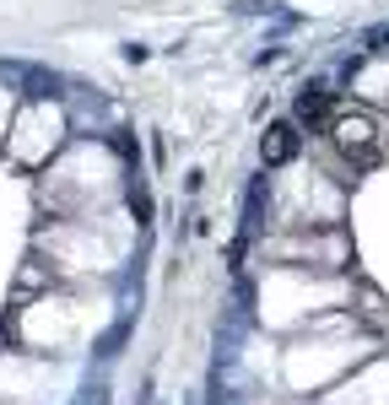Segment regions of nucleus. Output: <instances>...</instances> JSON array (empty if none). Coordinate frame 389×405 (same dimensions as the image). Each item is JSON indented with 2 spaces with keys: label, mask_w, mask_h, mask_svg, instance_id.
I'll use <instances>...</instances> for the list:
<instances>
[{
  "label": "nucleus",
  "mask_w": 389,
  "mask_h": 405,
  "mask_svg": "<svg viewBox=\"0 0 389 405\" xmlns=\"http://www.w3.org/2000/svg\"><path fill=\"white\" fill-rule=\"evenodd\" d=\"M298 152H303L298 119H276V124H265V135H260V157H265V168H281V162H292Z\"/></svg>",
  "instance_id": "1"
},
{
  "label": "nucleus",
  "mask_w": 389,
  "mask_h": 405,
  "mask_svg": "<svg viewBox=\"0 0 389 405\" xmlns=\"http://www.w3.org/2000/svg\"><path fill=\"white\" fill-rule=\"evenodd\" d=\"M292 108H298V119H303V124H314V119H325V114H330V92L319 87V81H308V87H298V103H292Z\"/></svg>",
  "instance_id": "3"
},
{
  "label": "nucleus",
  "mask_w": 389,
  "mask_h": 405,
  "mask_svg": "<svg viewBox=\"0 0 389 405\" xmlns=\"http://www.w3.org/2000/svg\"><path fill=\"white\" fill-rule=\"evenodd\" d=\"M335 146L351 152L357 162H368L373 157V124L362 119V114H341V119H335Z\"/></svg>",
  "instance_id": "2"
}]
</instances>
